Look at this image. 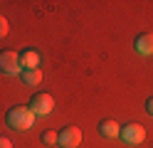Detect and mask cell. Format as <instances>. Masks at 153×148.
I'll return each instance as SVG.
<instances>
[{
    "label": "cell",
    "instance_id": "obj_2",
    "mask_svg": "<svg viewBox=\"0 0 153 148\" xmlns=\"http://www.w3.org/2000/svg\"><path fill=\"white\" fill-rule=\"evenodd\" d=\"M0 72L13 77V74H22V64H20V54L13 49H3L0 52Z\"/></svg>",
    "mask_w": 153,
    "mask_h": 148
},
{
    "label": "cell",
    "instance_id": "obj_5",
    "mask_svg": "<svg viewBox=\"0 0 153 148\" xmlns=\"http://www.w3.org/2000/svg\"><path fill=\"white\" fill-rule=\"evenodd\" d=\"M82 143V131L76 126H64L59 131V146L62 148H76Z\"/></svg>",
    "mask_w": 153,
    "mask_h": 148
},
{
    "label": "cell",
    "instance_id": "obj_1",
    "mask_svg": "<svg viewBox=\"0 0 153 148\" xmlns=\"http://www.w3.org/2000/svg\"><path fill=\"white\" fill-rule=\"evenodd\" d=\"M5 121L10 128H15V131H27L32 123H35V114L30 111V106H13L10 111H7Z\"/></svg>",
    "mask_w": 153,
    "mask_h": 148
},
{
    "label": "cell",
    "instance_id": "obj_4",
    "mask_svg": "<svg viewBox=\"0 0 153 148\" xmlns=\"http://www.w3.org/2000/svg\"><path fill=\"white\" fill-rule=\"evenodd\" d=\"M121 141L123 143H128V146H138L143 143V138H146V131H143V126L141 123H126L121 128Z\"/></svg>",
    "mask_w": 153,
    "mask_h": 148
},
{
    "label": "cell",
    "instance_id": "obj_12",
    "mask_svg": "<svg viewBox=\"0 0 153 148\" xmlns=\"http://www.w3.org/2000/svg\"><path fill=\"white\" fill-rule=\"evenodd\" d=\"M0 148H13V141L5 138V136H0Z\"/></svg>",
    "mask_w": 153,
    "mask_h": 148
},
{
    "label": "cell",
    "instance_id": "obj_13",
    "mask_svg": "<svg viewBox=\"0 0 153 148\" xmlns=\"http://www.w3.org/2000/svg\"><path fill=\"white\" fill-rule=\"evenodd\" d=\"M146 111H148V114L153 116V96H151V99H148V101H146Z\"/></svg>",
    "mask_w": 153,
    "mask_h": 148
},
{
    "label": "cell",
    "instance_id": "obj_3",
    "mask_svg": "<svg viewBox=\"0 0 153 148\" xmlns=\"http://www.w3.org/2000/svg\"><path fill=\"white\" fill-rule=\"evenodd\" d=\"M52 109H54V99L50 94H35L30 99V111L35 116H47L52 114Z\"/></svg>",
    "mask_w": 153,
    "mask_h": 148
},
{
    "label": "cell",
    "instance_id": "obj_7",
    "mask_svg": "<svg viewBox=\"0 0 153 148\" xmlns=\"http://www.w3.org/2000/svg\"><path fill=\"white\" fill-rule=\"evenodd\" d=\"M20 64H22V72L25 69H40V54L35 52V49H22L20 52Z\"/></svg>",
    "mask_w": 153,
    "mask_h": 148
},
{
    "label": "cell",
    "instance_id": "obj_11",
    "mask_svg": "<svg viewBox=\"0 0 153 148\" xmlns=\"http://www.w3.org/2000/svg\"><path fill=\"white\" fill-rule=\"evenodd\" d=\"M7 30H10V22H7L3 15H0V37H5V35H7Z\"/></svg>",
    "mask_w": 153,
    "mask_h": 148
},
{
    "label": "cell",
    "instance_id": "obj_10",
    "mask_svg": "<svg viewBox=\"0 0 153 148\" xmlns=\"http://www.w3.org/2000/svg\"><path fill=\"white\" fill-rule=\"evenodd\" d=\"M42 143L45 146H57V143H59V133H57V131H45L42 133Z\"/></svg>",
    "mask_w": 153,
    "mask_h": 148
},
{
    "label": "cell",
    "instance_id": "obj_9",
    "mask_svg": "<svg viewBox=\"0 0 153 148\" xmlns=\"http://www.w3.org/2000/svg\"><path fill=\"white\" fill-rule=\"evenodd\" d=\"M22 82L25 84H40L42 82V72L40 69H25L22 72Z\"/></svg>",
    "mask_w": 153,
    "mask_h": 148
},
{
    "label": "cell",
    "instance_id": "obj_8",
    "mask_svg": "<svg viewBox=\"0 0 153 148\" xmlns=\"http://www.w3.org/2000/svg\"><path fill=\"white\" fill-rule=\"evenodd\" d=\"M99 133H101L104 138H116V136L121 133V126H119L116 121H111V118H106V121L99 123Z\"/></svg>",
    "mask_w": 153,
    "mask_h": 148
},
{
    "label": "cell",
    "instance_id": "obj_6",
    "mask_svg": "<svg viewBox=\"0 0 153 148\" xmlns=\"http://www.w3.org/2000/svg\"><path fill=\"white\" fill-rule=\"evenodd\" d=\"M133 47H136V52L143 54V57L153 54V32H143V35H138L136 39H133Z\"/></svg>",
    "mask_w": 153,
    "mask_h": 148
}]
</instances>
